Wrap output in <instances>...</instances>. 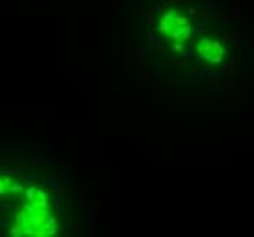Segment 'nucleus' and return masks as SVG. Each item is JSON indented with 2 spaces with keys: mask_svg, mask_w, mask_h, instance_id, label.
<instances>
[{
  "mask_svg": "<svg viewBox=\"0 0 254 237\" xmlns=\"http://www.w3.org/2000/svg\"><path fill=\"white\" fill-rule=\"evenodd\" d=\"M159 33L176 42H185L192 35V22L190 18L179 13L178 9H168L159 20Z\"/></svg>",
  "mask_w": 254,
  "mask_h": 237,
  "instance_id": "1",
  "label": "nucleus"
},
{
  "mask_svg": "<svg viewBox=\"0 0 254 237\" xmlns=\"http://www.w3.org/2000/svg\"><path fill=\"white\" fill-rule=\"evenodd\" d=\"M196 49L199 53V57L210 64L221 62L223 57H225V47H223V44L220 41H216V39H201L199 44L196 46Z\"/></svg>",
  "mask_w": 254,
  "mask_h": 237,
  "instance_id": "2",
  "label": "nucleus"
}]
</instances>
